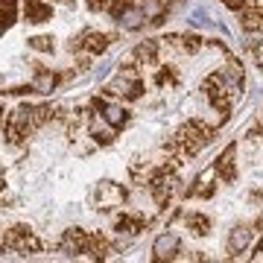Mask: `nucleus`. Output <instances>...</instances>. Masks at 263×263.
<instances>
[{"mask_svg":"<svg viewBox=\"0 0 263 263\" xmlns=\"http://www.w3.org/2000/svg\"><path fill=\"white\" fill-rule=\"evenodd\" d=\"M208 138H211V135H208L205 126H199V123H187V126L179 129V135L173 138L170 149H179V152H184V155H193V152H199L208 143Z\"/></svg>","mask_w":263,"mask_h":263,"instance_id":"1","label":"nucleus"},{"mask_svg":"<svg viewBox=\"0 0 263 263\" xmlns=\"http://www.w3.org/2000/svg\"><path fill=\"white\" fill-rule=\"evenodd\" d=\"M111 88L120 97H126V100H138V97L143 94V85H141V79H138V73H135V67H126V70L114 79Z\"/></svg>","mask_w":263,"mask_h":263,"instance_id":"2","label":"nucleus"},{"mask_svg":"<svg viewBox=\"0 0 263 263\" xmlns=\"http://www.w3.org/2000/svg\"><path fill=\"white\" fill-rule=\"evenodd\" d=\"M176 252H179V237L176 234H161L158 240H155V246H152V254H155V260H170V257H176Z\"/></svg>","mask_w":263,"mask_h":263,"instance_id":"3","label":"nucleus"},{"mask_svg":"<svg viewBox=\"0 0 263 263\" xmlns=\"http://www.w3.org/2000/svg\"><path fill=\"white\" fill-rule=\"evenodd\" d=\"M97 196H100V208H117L126 199V190L120 184H114V181H103Z\"/></svg>","mask_w":263,"mask_h":263,"instance_id":"4","label":"nucleus"},{"mask_svg":"<svg viewBox=\"0 0 263 263\" xmlns=\"http://www.w3.org/2000/svg\"><path fill=\"white\" fill-rule=\"evenodd\" d=\"M117 21H120V27L123 29H141L143 27V21H146V15H143V9H138V6H126V9L117 15Z\"/></svg>","mask_w":263,"mask_h":263,"instance_id":"5","label":"nucleus"},{"mask_svg":"<svg viewBox=\"0 0 263 263\" xmlns=\"http://www.w3.org/2000/svg\"><path fill=\"white\" fill-rule=\"evenodd\" d=\"M100 108H103V117H105V123H108L111 129H123L126 120H129V111H126L123 105H105V103H100Z\"/></svg>","mask_w":263,"mask_h":263,"instance_id":"6","label":"nucleus"},{"mask_svg":"<svg viewBox=\"0 0 263 263\" xmlns=\"http://www.w3.org/2000/svg\"><path fill=\"white\" fill-rule=\"evenodd\" d=\"M249 240H252V228H246V226H237L234 231H231V237H228V254H237V252H243L246 246H249Z\"/></svg>","mask_w":263,"mask_h":263,"instance_id":"7","label":"nucleus"},{"mask_svg":"<svg viewBox=\"0 0 263 263\" xmlns=\"http://www.w3.org/2000/svg\"><path fill=\"white\" fill-rule=\"evenodd\" d=\"M85 246H88V237L73 228V231H67L65 240H62V252H65V254H76V252H85Z\"/></svg>","mask_w":263,"mask_h":263,"instance_id":"8","label":"nucleus"},{"mask_svg":"<svg viewBox=\"0 0 263 263\" xmlns=\"http://www.w3.org/2000/svg\"><path fill=\"white\" fill-rule=\"evenodd\" d=\"M53 18V9H50L47 3H41V0H29L27 3V21L32 24H44V21Z\"/></svg>","mask_w":263,"mask_h":263,"instance_id":"9","label":"nucleus"},{"mask_svg":"<svg viewBox=\"0 0 263 263\" xmlns=\"http://www.w3.org/2000/svg\"><path fill=\"white\" fill-rule=\"evenodd\" d=\"M56 82H59V76L53 70H38L35 79H32V88H35L38 94H50L56 88Z\"/></svg>","mask_w":263,"mask_h":263,"instance_id":"10","label":"nucleus"},{"mask_svg":"<svg viewBox=\"0 0 263 263\" xmlns=\"http://www.w3.org/2000/svg\"><path fill=\"white\" fill-rule=\"evenodd\" d=\"M216 176H222L226 181H234V146H228L222 152V158L216 164Z\"/></svg>","mask_w":263,"mask_h":263,"instance_id":"11","label":"nucleus"},{"mask_svg":"<svg viewBox=\"0 0 263 263\" xmlns=\"http://www.w3.org/2000/svg\"><path fill=\"white\" fill-rule=\"evenodd\" d=\"M141 9H143L146 18H152V24H161L164 15H167V3H164V0H143Z\"/></svg>","mask_w":263,"mask_h":263,"instance_id":"12","label":"nucleus"},{"mask_svg":"<svg viewBox=\"0 0 263 263\" xmlns=\"http://www.w3.org/2000/svg\"><path fill=\"white\" fill-rule=\"evenodd\" d=\"M15 15H18L15 0H0V29H9L15 24Z\"/></svg>","mask_w":263,"mask_h":263,"instance_id":"13","label":"nucleus"},{"mask_svg":"<svg viewBox=\"0 0 263 263\" xmlns=\"http://www.w3.org/2000/svg\"><path fill=\"white\" fill-rule=\"evenodd\" d=\"M173 187H176L173 179H155L152 181V190H155V199H158V202H167V196L173 193Z\"/></svg>","mask_w":263,"mask_h":263,"instance_id":"14","label":"nucleus"},{"mask_svg":"<svg viewBox=\"0 0 263 263\" xmlns=\"http://www.w3.org/2000/svg\"><path fill=\"white\" fill-rule=\"evenodd\" d=\"M240 24H243V29H249V32H260L263 29V12H246L243 18H240Z\"/></svg>","mask_w":263,"mask_h":263,"instance_id":"15","label":"nucleus"},{"mask_svg":"<svg viewBox=\"0 0 263 263\" xmlns=\"http://www.w3.org/2000/svg\"><path fill=\"white\" fill-rule=\"evenodd\" d=\"M187 226H190V231H193V234H208V216L190 214L187 216Z\"/></svg>","mask_w":263,"mask_h":263,"instance_id":"16","label":"nucleus"},{"mask_svg":"<svg viewBox=\"0 0 263 263\" xmlns=\"http://www.w3.org/2000/svg\"><path fill=\"white\" fill-rule=\"evenodd\" d=\"M141 219H132V216H120L117 219V231H126V234H135V231H141Z\"/></svg>","mask_w":263,"mask_h":263,"instance_id":"17","label":"nucleus"},{"mask_svg":"<svg viewBox=\"0 0 263 263\" xmlns=\"http://www.w3.org/2000/svg\"><path fill=\"white\" fill-rule=\"evenodd\" d=\"M29 47H32V50H41V53H50V50H53V38L35 35V38H29Z\"/></svg>","mask_w":263,"mask_h":263,"instance_id":"18","label":"nucleus"},{"mask_svg":"<svg viewBox=\"0 0 263 263\" xmlns=\"http://www.w3.org/2000/svg\"><path fill=\"white\" fill-rule=\"evenodd\" d=\"M105 47H108V38L105 35H91V41H88V50L91 53H103Z\"/></svg>","mask_w":263,"mask_h":263,"instance_id":"19","label":"nucleus"},{"mask_svg":"<svg viewBox=\"0 0 263 263\" xmlns=\"http://www.w3.org/2000/svg\"><path fill=\"white\" fill-rule=\"evenodd\" d=\"M190 24H193V27H208L205 9H193V12H190Z\"/></svg>","mask_w":263,"mask_h":263,"instance_id":"20","label":"nucleus"},{"mask_svg":"<svg viewBox=\"0 0 263 263\" xmlns=\"http://www.w3.org/2000/svg\"><path fill=\"white\" fill-rule=\"evenodd\" d=\"M193 193H199V196H211V176H202V179H199V184H196V190H193Z\"/></svg>","mask_w":263,"mask_h":263,"instance_id":"21","label":"nucleus"},{"mask_svg":"<svg viewBox=\"0 0 263 263\" xmlns=\"http://www.w3.org/2000/svg\"><path fill=\"white\" fill-rule=\"evenodd\" d=\"M181 41H184V50H187V53H199V47H202V44H199L202 38H181Z\"/></svg>","mask_w":263,"mask_h":263,"instance_id":"22","label":"nucleus"},{"mask_svg":"<svg viewBox=\"0 0 263 263\" xmlns=\"http://www.w3.org/2000/svg\"><path fill=\"white\" fill-rule=\"evenodd\" d=\"M228 6H231V9H243L246 6V0H226Z\"/></svg>","mask_w":263,"mask_h":263,"instance_id":"23","label":"nucleus"},{"mask_svg":"<svg viewBox=\"0 0 263 263\" xmlns=\"http://www.w3.org/2000/svg\"><path fill=\"white\" fill-rule=\"evenodd\" d=\"M103 3H105V0H88V9H100V6H103Z\"/></svg>","mask_w":263,"mask_h":263,"instance_id":"24","label":"nucleus"},{"mask_svg":"<svg viewBox=\"0 0 263 263\" xmlns=\"http://www.w3.org/2000/svg\"><path fill=\"white\" fill-rule=\"evenodd\" d=\"M164 3H170V0H164Z\"/></svg>","mask_w":263,"mask_h":263,"instance_id":"25","label":"nucleus"}]
</instances>
